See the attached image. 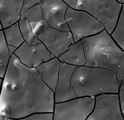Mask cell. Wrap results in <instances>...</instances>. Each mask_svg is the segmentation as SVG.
<instances>
[{"label": "cell", "mask_w": 124, "mask_h": 120, "mask_svg": "<svg viewBox=\"0 0 124 120\" xmlns=\"http://www.w3.org/2000/svg\"><path fill=\"white\" fill-rule=\"evenodd\" d=\"M0 106L10 111V120H21L38 113H54V92L43 82L37 68L10 57L1 83Z\"/></svg>", "instance_id": "cell-1"}, {"label": "cell", "mask_w": 124, "mask_h": 120, "mask_svg": "<svg viewBox=\"0 0 124 120\" xmlns=\"http://www.w3.org/2000/svg\"><path fill=\"white\" fill-rule=\"evenodd\" d=\"M86 63L84 66L102 68L116 73L121 83L124 73V51L104 30L83 39Z\"/></svg>", "instance_id": "cell-2"}, {"label": "cell", "mask_w": 124, "mask_h": 120, "mask_svg": "<svg viewBox=\"0 0 124 120\" xmlns=\"http://www.w3.org/2000/svg\"><path fill=\"white\" fill-rule=\"evenodd\" d=\"M121 84L117 74L113 71L85 66L77 67L71 80L77 98L117 93Z\"/></svg>", "instance_id": "cell-3"}, {"label": "cell", "mask_w": 124, "mask_h": 120, "mask_svg": "<svg viewBox=\"0 0 124 120\" xmlns=\"http://www.w3.org/2000/svg\"><path fill=\"white\" fill-rule=\"evenodd\" d=\"M122 5L117 0H78L76 10L93 16L111 35L118 23Z\"/></svg>", "instance_id": "cell-4"}, {"label": "cell", "mask_w": 124, "mask_h": 120, "mask_svg": "<svg viewBox=\"0 0 124 120\" xmlns=\"http://www.w3.org/2000/svg\"><path fill=\"white\" fill-rule=\"evenodd\" d=\"M65 18L74 43L105 30L101 23L83 11L76 10L68 7Z\"/></svg>", "instance_id": "cell-5"}, {"label": "cell", "mask_w": 124, "mask_h": 120, "mask_svg": "<svg viewBox=\"0 0 124 120\" xmlns=\"http://www.w3.org/2000/svg\"><path fill=\"white\" fill-rule=\"evenodd\" d=\"M95 99V96L82 97L55 103L53 120H86L94 109Z\"/></svg>", "instance_id": "cell-6"}, {"label": "cell", "mask_w": 124, "mask_h": 120, "mask_svg": "<svg viewBox=\"0 0 124 120\" xmlns=\"http://www.w3.org/2000/svg\"><path fill=\"white\" fill-rule=\"evenodd\" d=\"M87 120H124L119 94L103 93L95 97L94 109Z\"/></svg>", "instance_id": "cell-7"}, {"label": "cell", "mask_w": 124, "mask_h": 120, "mask_svg": "<svg viewBox=\"0 0 124 120\" xmlns=\"http://www.w3.org/2000/svg\"><path fill=\"white\" fill-rule=\"evenodd\" d=\"M38 38L50 53L57 58L74 43L70 31H60L50 27L43 30Z\"/></svg>", "instance_id": "cell-8"}, {"label": "cell", "mask_w": 124, "mask_h": 120, "mask_svg": "<svg viewBox=\"0 0 124 120\" xmlns=\"http://www.w3.org/2000/svg\"><path fill=\"white\" fill-rule=\"evenodd\" d=\"M44 19L50 27L60 31L69 32L66 20L68 7L61 0H41L39 3Z\"/></svg>", "instance_id": "cell-9"}, {"label": "cell", "mask_w": 124, "mask_h": 120, "mask_svg": "<svg viewBox=\"0 0 124 120\" xmlns=\"http://www.w3.org/2000/svg\"><path fill=\"white\" fill-rule=\"evenodd\" d=\"M14 54L22 64L30 68H38L51 59V53L42 42L30 44L24 42Z\"/></svg>", "instance_id": "cell-10"}, {"label": "cell", "mask_w": 124, "mask_h": 120, "mask_svg": "<svg viewBox=\"0 0 124 120\" xmlns=\"http://www.w3.org/2000/svg\"><path fill=\"white\" fill-rule=\"evenodd\" d=\"M77 67L66 63H61L58 80L54 93L55 103L77 98L71 85L72 78Z\"/></svg>", "instance_id": "cell-11"}, {"label": "cell", "mask_w": 124, "mask_h": 120, "mask_svg": "<svg viewBox=\"0 0 124 120\" xmlns=\"http://www.w3.org/2000/svg\"><path fill=\"white\" fill-rule=\"evenodd\" d=\"M24 0H0V21L3 29L20 20Z\"/></svg>", "instance_id": "cell-12"}, {"label": "cell", "mask_w": 124, "mask_h": 120, "mask_svg": "<svg viewBox=\"0 0 124 120\" xmlns=\"http://www.w3.org/2000/svg\"><path fill=\"white\" fill-rule=\"evenodd\" d=\"M61 63L58 58L55 57L43 63L36 68L43 81L54 93Z\"/></svg>", "instance_id": "cell-13"}, {"label": "cell", "mask_w": 124, "mask_h": 120, "mask_svg": "<svg viewBox=\"0 0 124 120\" xmlns=\"http://www.w3.org/2000/svg\"><path fill=\"white\" fill-rule=\"evenodd\" d=\"M58 58L62 63L77 67L84 66L86 61L81 41L71 45Z\"/></svg>", "instance_id": "cell-14"}, {"label": "cell", "mask_w": 124, "mask_h": 120, "mask_svg": "<svg viewBox=\"0 0 124 120\" xmlns=\"http://www.w3.org/2000/svg\"><path fill=\"white\" fill-rule=\"evenodd\" d=\"M7 43L18 48L25 41L21 33L18 23L3 30Z\"/></svg>", "instance_id": "cell-15"}, {"label": "cell", "mask_w": 124, "mask_h": 120, "mask_svg": "<svg viewBox=\"0 0 124 120\" xmlns=\"http://www.w3.org/2000/svg\"><path fill=\"white\" fill-rule=\"evenodd\" d=\"M8 45L3 30L0 31V78H4L10 60Z\"/></svg>", "instance_id": "cell-16"}, {"label": "cell", "mask_w": 124, "mask_h": 120, "mask_svg": "<svg viewBox=\"0 0 124 120\" xmlns=\"http://www.w3.org/2000/svg\"><path fill=\"white\" fill-rule=\"evenodd\" d=\"M18 24L25 42L30 44H38L41 42L35 35L30 23L27 19L21 16Z\"/></svg>", "instance_id": "cell-17"}, {"label": "cell", "mask_w": 124, "mask_h": 120, "mask_svg": "<svg viewBox=\"0 0 124 120\" xmlns=\"http://www.w3.org/2000/svg\"><path fill=\"white\" fill-rule=\"evenodd\" d=\"M122 4L118 23L111 36L118 46L124 51V4Z\"/></svg>", "instance_id": "cell-18"}, {"label": "cell", "mask_w": 124, "mask_h": 120, "mask_svg": "<svg viewBox=\"0 0 124 120\" xmlns=\"http://www.w3.org/2000/svg\"><path fill=\"white\" fill-rule=\"evenodd\" d=\"M21 16L27 19L30 24L41 22L44 20L43 10L39 4L36 5Z\"/></svg>", "instance_id": "cell-19"}, {"label": "cell", "mask_w": 124, "mask_h": 120, "mask_svg": "<svg viewBox=\"0 0 124 120\" xmlns=\"http://www.w3.org/2000/svg\"><path fill=\"white\" fill-rule=\"evenodd\" d=\"M54 113H38L21 119L26 120H53Z\"/></svg>", "instance_id": "cell-20"}, {"label": "cell", "mask_w": 124, "mask_h": 120, "mask_svg": "<svg viewBox=\"0 0 124 120\" xmlns=\"http://www.w3.org/2000/svg\"><path fill=\"white\" fill-rule=\"evenodd\" d=\"M41 1V0H24L21 10V16L36 5L39 4Z\"/></svg>", "instance_id": "cell-21"}, {"label": "cell", "mask_w": 124, "mask_h": 120, "mask_svg": "<svg viewBox=\"0 0 124 120\" xmlns=\"http://www.w3.org/2000/svg\"><path fill=\"white\" fill-rule=\"evenodd\" d=\"M119 97L121 112L124 118V90H119Z\"/></svg>", "instance_id": "cell-22"}, {"label": "cell", "mask_w": 124, "mask_h": 120, "mask_svg": "<svg viewBox=\"0 0 124 120\" xmlns=\"http://www.w3.org/2000/svg\"><path fill=\"white\" fill-rule=\"evenodd\" d=\"M63 1L68 7L76 10L78 0H63Z\"/></svg>", "instance_id": "cell-23"}, {"label": "cell", "mask_w": 124, "mask_h": 120, "mask_svg": "<svg viewBox=\"0 0 124 120\" xmlns=\"http://www.w3.org/2000/svg\"><path fill=\"white\" fill-rule=\"evenodd\" d=\"M8 49H9V52L10 56L11 57L12 55L14 54V52H15L16 50V48L13 46H8Z\"/></svg>", "instance_id": "cell-24"}, {"label": "cell", "mask_w": 124, "mask_h": 120, "mask_svg": "<svg viewBox=\"0 0 124 120\" xmlns=\"http://www.w3.org/2000/svg\"><path fill=\"white\" fill-rule=\"evenodd\" d=\"M120 78L121 80V83L120 90H124V73L121 76Z\"/></svg>", "instance_id": "cell-25"}, {"label": "cell", "mask_w": 124, "mask_h": 120, "mask_svg": "<svg viewBox=\"0 0 124 120\" xmlns=\"http://www.w3.org/2000/svg\"><path fill=\"white\" fill-rule=\"evenodd\" d=\"M9 120V118H7V117L3 116H0V120Z\"/></svg>", "instance_id": "cell-26"}, {"label": "cell", "mask_w": 124, "mask_h": 120, "mask_svg": "<svg viewBox=\"0 0 124 120\" xmlns=\"http://www.w3.org/2000/svg\"><path fill=\"white\" fill-rule=\"evenodd\" d=\"M117 1L122 4H124V0H117Z\"/></svg>", "instance_id": "cell-27"}]
</instances>
